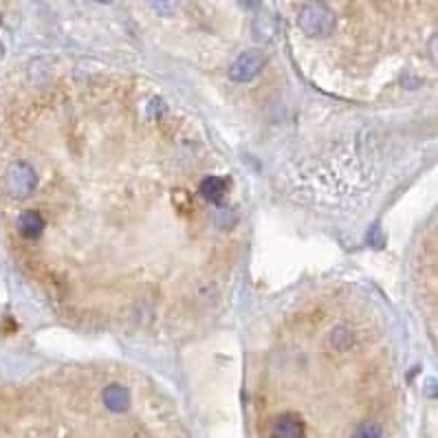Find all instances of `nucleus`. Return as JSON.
I'll return each instance as SVG.
<instances>
[{
  "label": "nucleus",
  "instance_id": "1",
  "mask_svg": "<svg viewBox=\"0 0 438 438\" xmlns=\"http://www.w3.org/2000/svg\"><path fill=\"white\" fill-rule=\"evenodd\" d=\"M262 66H264V55L260 51H247L231 64L229 75L236 82H249Z\"/></svg>",
  "mask_w": 438,
  "mask_h": 438
}]
</instances>
